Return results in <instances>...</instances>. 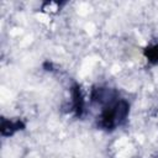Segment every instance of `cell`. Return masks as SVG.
I'll return each mask as SVG.
<instances>
[{
	"label": "cell",
	"mask_w": 158,
	"mask_h": 158,
	"mask_svg": "<svg viewBox=\"0 0 158 158\" xmlns=\"http://www.w3.org/2000/svg\"><path fill=\"white\" fill-rule=\"evenodd\" d=\"M130 111V105L125 100H112L107 102L99 117L100 127L105 130H114L115 127L120 126L127 117Z\"/></svg>",
	"instance_id": "cell-1"
},
{
	"label": "cell",
	"mask_w": 158,
	"mask_h": 158,
	"mask_svg": "<svg viewBox=\"0 0 158 158\" xmlns=\"http://www.w3.org/2000/svg\"><path fill=\"white\" fill-rule=\"evenodd\" d=\"M147 57L149 60L152 59H158V46L153 47V48H149L148 49V53H147Z\"/></svg>",
	"instance_id": "cell-2"
}]
</instances>
